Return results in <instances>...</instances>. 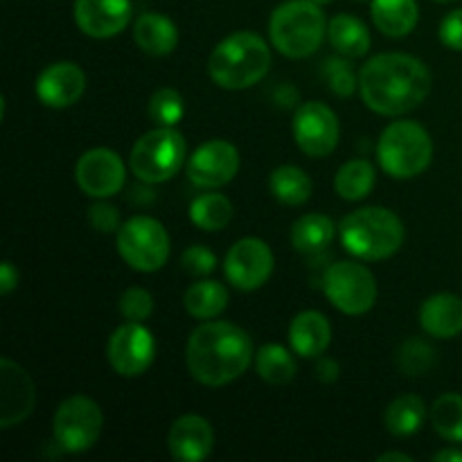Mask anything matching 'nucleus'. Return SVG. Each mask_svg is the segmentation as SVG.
I'll return each mask as SVG.
<instances>
[{
	"mask_svg": "<svg viewBox=\"0 0 462 462\" xmlns=\"http://www.w3.org/2000/svg\"><path fill=\"white\" fill-rule=\"evenodd\" d=\"M420 325L433 338H454L462 332V298L436 293L420 307Z\"/></svg>",
	"mask_w": 462,
	"mask_h": 462,
	"instance_id": "obj_21",
	"label": "nucleus"
},
{
	"mask_svg": "<svg viewBox=\"0 0 462 462\" xmlns=\"http://www.w3.org/2000/svg\"><path fill=\"white\" fill-rule=\"evenodd\" d=\"M88 221L97 233L111 235L122 228V217L116 206L106 201H97L88 208Z\"/></svg>",
	"mask_w": 462,
	"mask_h": 462,
	"instance_id": "obj_38",
	"label": "nucleus"
},
{
	"mask_svg": "<svg viewBox=\"0 0 462 462\" xmlns=\"http://www.w3.org/2000/svg\"><path fill=\"white\" fill-rule=\"evenodd\" d=\"M120 314L131 323H144L153 314V298L147 289L131 287L120 296Z\"/></svg>",
	"mask_w": 462,
	"mask_h": 462,
	"instance_id": "obj_36",
	"label": "nucleus"
},
{
	"mask_svg": "<svg viewBox=\"0 0 462 462\" xmlns=\"http://www.w3.org/2000/svg\"><path fill=\"white\" fill-rule=\"evenodd\" d=\"M147 111L153 125L171 126L174 129L185 116V102L180 93H176L174 88H161L152 95Z\"/></svg>",
	"mask_w": 462,
	"mask_h": 462,
	"instance_id": "obj_35",
	"label": "nucleus"
},
{
	"mask_svg": "<svg viewBox=\"0 0 462 462\" xmlns=\"http://www.w3.org/2000/svg\"><path fill=\"white\" fill-rule=\"evenodd\" d=\"M404 224L388 208H361L338 226L343 248L365 262L388 260L404 244Z\"/></svg>",
	"mask_w": 462,
	"mask_h": 462,
	"instance_id": "obj_4",
	"label": "nucleus"
},
{
	"mask_svg": "<svg viewBox=\"0 0 462 462\" xmlns=\"http://www.w3.org/2000/svg\"><path fill=\"white\" fill-rule=\"evenodd\" d=\"M275 257L269 244L257 237H244L226 255L224 271L228 282L239 291H255L273 275Z\"/></svg>",
	"mask_w": 462,
	"mask_h": 462,
	"instance_id": "obj_12",
	"label": "nucleus"
},
{
	"mask_svg": "<svg viewBox=\"0 0 462 462\" xmlns=\"http://www.w3.org/2000/svg\"><path fill=\"white\" fill-rule=\"evenodd\" d=\"M431 424L440 438L462 445V395L445 393L433 402Z\"/></svg>",
	"mask_w": 462,
	"mask_h": 462,
	"instance_id": "obj_32",
	"label": "nucleus"
},
{
	"mask_svg": "<svg viewBox=\"0 0 462 462\" xmlns=\"http://www.w3.org/2000/svg\"><path fill=\"white\" fill-rule=\"evenodd\" d=\"M320 75L328 81L329 90L337 97H352L355 90L359 88V75L355 72V66L347 57H328L320 63Z\"/></svg>",
	"mask_w": 462,
	"mask_h": 462,
	"instance_id": "obj_33",
	"label": "nucleus"
},
{
	"mask_svg": "<svg viewBox=\"0 0 462 462\" xmlns=\"http://www.w3.org/2000/svg\"><path fill=\"white\" fill-rule=\"evenodd\" d=\"M427 404L420 395H402L388 404L383 424L395 438H411L427 422Z\"/></svg>",
	"mask_w": 462,
	"mask_h": 462,
	"instance_id": "obj_26",
	"label": "nucleus"
},
{
	"mask_svg": "<svg viewBox=\"0 0 462 462\" xmlns=\"http://www.w3.org/2000/svg\"><path fill=\"white\" fill-rule=\"evenodd\" d=\"M273 97L280 106H293L298 102V90L291 84H282L280 88H275Z\"/></svg>",
	"mask_w": 462,
	"mask_h": 462,
	"instance_id": "obj_42",
	"label": "nucleus"
},
{
	"mask_svg": "<svg viewBox=\"0 0 462 462\" xmlns=\"http://www.w3.org/2000/svg\"><path fill=\"white\" fill-rule=\"evenodd\" d=\"M370 14L377 30L391 39L411 34L420 21L418 0H370Z\"/></svg>",
	"mask_w": 462,
	"mask_h": 462,
	"instance_id": "obj_23",
	"label": "nucleus"
},
{
	"mask_svg": "<svg viewBox=\"0 0 462 462\" xmlns=\"http://www.w3.org/2000/svg\"><path fill=\"white\" fill-rule=\"evenodd\" d=\"M316 377L320 379V382L325 383H332L337 382L338 374H341V365H338V361H334L332 356H319V361H316V368H314Z\"/></svg>",
	"mask_w": 462,
	"mask_h": 462,
	"instance_id": "obj_40",
	"label": "nucleus"
},
{
	"mask_svg": "<svg viewBox=\"0 0 462 462\" xmlns=\"http://www.w3.org/2000/svg\"><path fill=\"white\" fill-rule=\"evenodd\" d=\"M183 135L171 126H156L149 134L140 135L129 156V167L144 183H165L174 179L185 162Z\"/></svg>",
	"mask_w": 462,
	"mask_h": 462,
	"instance_id": "obj_7",
	"label": "nucleus"
},
{
	"mask_svg": "<svg viewBox=\"0 0 462 462\" xmlns=\"http://www.w3.org/2000/svg\"><path fill=\"white\" fill-rule=\"evenodd\" d=\"M104 429V413L95 400L86 395L68 397L52 418V436L66 454H84L93 449Z\"/></svg>",
	"mask_w": 462,
	"mask_h": 462,
	"instance_id": "obj_9",
	"label": "nucleus"
},
{
	"mask_svg": "<svg viewBox=\"0 0 462 462\" xmlns=\"http://www.w3.org/2000/svg\"><path fill=\"white\" fill-rule=\"evenodd\" d=\"M253 355L251 337L228 320H206L189 334L185 347L189 374L210 388L242 377L253 364Z\"/></svg>",
	"mask_w": 462,
	"mask_h": 462,
	"instance_id": "obj_2",
	"label": "nucleus"
},
{
	"mask_svg": "<svg viewBox=\"0 0 462 462\" xmlns=\"http://www.w3.org/2000/svg\"><path fill=\"white\" fill-rule=\"evenodd\" d=\"M180 264L188 271L189 275H210L217 269V257L210 248L201 246V244H194L180 257Z\"/></svg>",
	"mask_w": 462,
	"mask_h": 462,
	"instance_id": "obj_37",
	"label": "nucleus"
},
{
	"mask_svg": "<svg viewBox=\"0 0 462 462\" xmlns=\"http://www.w3.org/2000/svg\"><path fill=\"white\" fill-rule=\"evenodd\" d=\"M323 291L338 311L361 316L377 302V280L359 262H334L323 275Z\"/></svg>",
	"mask_w": 462,
	"mask_h": 462,
	"instance_id": "obj_10",
	"label": "nucleus"
},
{
	"mask_svg": "<svg viewBox=\"0 0 462 462\" xmlns=\"http://www.w3.org/2000/svg\"><path fill=\"white\" fill-rule=\"evenodd\" d=\"M75 179L81 192L93 199H108L122 192L126 183L125 161L113 149H88L79 156L75 167Z\"/></svg>",
	"mask_w": 462,
	"mask_h": 462,
	"instance_id": "obj_14",
	"label": "nucleus"
},
{
	"mask_svg": "<svg viewBox=\"0 0 462 462\" xmlns=\"http://www.w3.org/2000/svg\"><path fill=\"white\" fill-rule=\"evenodd\" d=\"M18 278H21V275H18L16 266L9 260H5L3 266H0V293H3V296H9V293L18 287Z\"/></svg>",
	"mask_w": 462,
	"mask_h": 462,
	"instance_id": "obj_41",
	"label": "nucleus"
},
{
	"mask_svg": "<svg viewBox=\"0 0 462 462\" xmlns=\"http://www.w3.org/2000/svg\"><path fill=\"white\" fill-rule=\"evenodd\" d=\"M334 235H337V226L329 217L311 212V215H302L296 224L291 226V246L298 253L305 255H319L325 248L332 244Z\"/></svg>",
	"mask_w": 462,
	"mask_h": 462,
	"instance_id": "obj_25",
	"label": "nucleus"
},
{
	"mask_svg": "<svg viewBox=\"0 0 462 462\" xmlns=\"http://www.w3.org/2000/svg\"><path fill=\"white\" fill-rule=\"evenodd\" d=\"M228 289L221 282H217V280L194 282L183 296V305L188 310V314L199 320H212L219 314H224V310L228 307Z\"/></svg>",
	"mask_w": 462,
	"mask_h": 462,
	"instance_id": "obj_27",
	"label": "nucleus"
},
{
	"mask_svg": "<svg viewBox=\"0 0 462 462\" xmlns=\"http://www.w3.org/2000/svg\"><path fill=\"white\" fill-rule=\"evenodd\" d=\"M36 97L50 108H68L81 99L86 75L75 61L50 63L36 79Z\"/></svg>",
	"mask_w": 462,
	"mask_h": 462,
	"instance_id": "obj_18",
	"label": "nucleus"
},
{
	"mask_svg": "<svg viewBox=\"0 0 462 462\" xmlns=\"http://www.w3.org/2000/svg\"><path fill=\"white\" fill-rule=\"evenodd\" d=\"M328 39L338 54L347 59H359L370 50V32L364 21L350 14H338L329 21Z\"/></svg>",
	"mask_w": 462,
	"mask_h": 462,
	"instance_id": "obj_24",
	"label": "nucleus"
},
{
	"mask_svg": "<svg viewBox=\"0 0 462 462\" xmlns=\"http://www.w3.org/2000/svg\"><path fill=\"white\" fill-rule=\"evenodd\" d=\"M328 25L320 5L311 0H287L271 14V43L284 57L305 59L323 45Z\"/></svg>",
	"mask_w": 462,
	"mask_h": 462,
	"instance_id": "obj_5",
	"label": "nucleus"
},
{
	"mask_svg": "<svg viewBox=\"0 0 462 462\" xmlns=\"http://www.w3.org/2000/svg\"><path fill=\"white\" fill-rule=\"evenodd\" d=\"M255 370L266 383L284 386L296 377L298 365L287 347L280 343H266L255 352Z\"/></svg>",
	"mask_w": 462,
	"mask_h": 462,
	"instance_id": "obj_30",
	"label": "nucleus"
},
{
	"mask_svg": "<svg viewBox=\"0 0 462 462\" xmlns=\"http://www.w3.org/2000/svg\"><path fill=\"white\" fill-rule=\"evenodd\" d=\"M171 458L179 462H201L215 449V429L201 415H183L167 436Z\"/></svg>",
	"mask_w": 462,
	"mask_h": 462,
	"instance_id": "obj_19",
	"label": "nucleus"
},
{
	"mask_svg": "<svg viewBox=\"0 0 462 462\" xmlns=\"http://www.w3.org/2000/svg\"><path fill=\"white\" fill-rule=\"evenodd\" d=\"M271 48L255 32H235L226 36L208 59V75L219 88L244 90L260 84L271 70Z\"/></svg>",
	"mask_w": 462,
	"mask_h": 462,
	"instance_id": "obj_3",
	"label": "nucleus"
},
{
	"mask_svg": "<svg viewBox=\"0 0 462 462\" xmlns=\"http://www.w3.org/2000/svg\"><path fill=\"white\" fill-rule=\"evenodd\" d=\"M117 253L122 260L140 273L162 269L170 257V235L153 217H131L117 230Z\"/></svg>",
	"mask_w": 462,
	"mask_h": 462,
	"instance_id": "obj_8",
	"label": "nucleus"
},
{
	"mask_svg": "<svg viewBox=\"0 0 462 462\" xmlns=\"http://www.w3.org/2000/svg\"><path fill=\"white\" fill-rule=\"evenodd\" d=\"M397 365L406 377H422L436 365V350L422 338H409L397 352Z\"/></svg>",
	"mask_w": 462,
	"mask_h": 462,
	"instance_id": "obj_34",
	"label": "nucleus"
},
{
	"mask_svg": "<svg viewBox=\"0 0 462 462\" xmlns=\"http://www.w3.org/2000/svg\"><path fill=\"white\" fill-rule=\"evenodd\" d=\"M440 41L449 50L462 52V9L447 14L440 23Z\"/></svg>",
	"mask_w": 462,
	"mask_h": 462,
	"instance_id": "obj_39",
	"label": "nucleus"
},
{
	"mask_svg": "<svg viewBox=\"0 0 462 462\" xmlns=\"http://www.w3.org/2000/svg\"><path fill=\"white\" fill-rule=\"evenodd\" d=\"M436 3H454V0H436Z\"/></svg>",
	"mask_w": 462,
	"mask_h": 462,
	"instance_id": "obj_46",
	"label": "nucleus"
},
{
	"mask_svg": "<svg viewBox=\"0 0 462 462\" xmlns=\"http://www.w3.org/2000/svg\"><path fill=\"white\" fill-rule=\"evenodd\" d=\"M332 341L329 320L320 311H300L289 325V343L291 350L302 359H319Z\"/></svg>",
	"mask_w": 462,
	"mask_h": 462,
	"instance_id": "obj_20",
	"label": "nucleus"
},
{
	"mask_svg": "<svg viewBox=\"0 0 462 462\" xmlns=\"http://www.w3.org/2000/svg\"><path fill=\"white\" fill-rule=\"evenodd\" d=\"M269 189L282 206H302L310 201L314 183L300 167L282 165L271 171Z\"/></svg>",
	"mask_w": 462,
	"mask_h": 462,
	"instance_id": "obj_28",
	"label": "nucleus"
},
{
	"mask_svg": "<svg viewBox=\"0 0 462 462\" xmlns=\"http://www.w3.org/2000/svg\"><path fill=\"white\" fill-rule=\"evenodd\" d=\"M359 3H365V0H359Z\"/></svg>",
	"mask_w": 462,
	"mask_h": 462,
	"instance_id": "obj_47",
	"label": "nucleus"
},
{
	"mask_svg": "<svg viewBox=\"0 0 462 462\" xmlns=\"http://www.w3.org/2000/svg\"><path fill=\"white\" fill-rule=\"evenodd\" d=\"M377 158L382 170L393 179H415L431 165L433 140L418 122L397 120L379 135Z\"/></svg>",
	"mask_w": 462,
	"mask_h": 462,
	"instance_id": "obj_6",
	"label": "nucleus"
},
{
	"mask_svg": "<svg viewBox=\"0 0 462 462\" xmlns=\"http://www.w3.org/2000/svg\"><path fill=\"white\" fill-rule=\"evenodd\" d=\"M291 131L300 152L311 158L329 156L341 138V125H338L337 113L328 104L316 102V99L296 108Z\"/></svg>",
	"mask_w": 462,
	"mask_h": 462,
	"instance_id": "obj_11",
	"label": "nucleus"
},
{
	"mask_svg": "<svg viewBox=\"0 0 462 462\" xmlns=\"http://www.w3.org/2000/svg\"><path fill=\"white\" fill-rule=\"evenodd\" d=\"M34 402L36 391L30 374L7 356L0 359V429L25 422L34 411Z\"/></svg>",
	"mask_w": 462,
	"mask_h": 462,
	"instance_id": "obj_16",
	"label": "nucleus"
},
{
	"mask_svg": "<svg viewBox=\"0 0 462 462\" xmlns=\"http://www.w3.org/2000/svg\"><path fill=\"white\" fill-rule=\"evenodd\" d=\"M239 171V152L228 140H208L194 149L188 161V176L197 188L217 189L228 185Z\"/></svg>",
	"mask_w": 462,
	"mask_h": 462,
	"instance_id": "obj_15",
	"label": "nucleus"
},
{
	"mask_svg": "<svg viewBox=\"0 0 462 462\" xmlns=\"http://www.w3.org/2000/svg\"><path fill=\"white\" fill-rule=\"evenodd\" d=\"M311 3H316V5H328V3H332V0H311Z\"/></svg>",
	"mask_w": 462,
	"mask_h": 462,
	"instance_id": "obj_45",
	"label": "nucleus"
},
{
	"mask_svg": "<svg viewBox=\"0 0 462 462\" xmlns=\"http://www.w3.org/2000/svg\"><path fill=\"white\" fill-rule=\"evenodd\" d=\"M156 356V341L143 323H131L116 329L108 338L106 359L120 377H140L149 370Z\"/></svg>",
	"mask_w": 462,
	"mask_h": 462,
	"instance_id": "obj_13",
	"label": "nucleus"
},
{
	"mask_svg": "<svg viewBox=\"0 0 462 462\" xmlns=\"http://www.w3.org/2000/svg\"><path fill=\"white\" fill-rule=\"evenodd\" d=\"M388 460H400V462H411L413 458L406 454H400V451H388V454H382L377 458V462H388Z\"/></svg>",
	"mask_w": 462,
	"mask_h": 462,
	"instance_id": "obj_44",
	"label": "nucleus"
},
{
	"mask_svg": "<svg viewBox=\"0 0 462 462\" xmlns=\"http://www.w3.org/2000/svg\"><path fill=\"white\" fill-rule=\"evenodd\" d=\"M134 39L138 48L149 57H167L179 45V30H176L171 18L156 12H147L135 21Z\"/></svg>",
	"mask_w": 462,
	"mask_h": 462,
	"instance_id": "obj_22",
	"label": "nucleus"
},
{
	"mask_svg": "<svg viewBox=\"0 0 462 462\" xmlns=\"http://www.w3.org/2000/svg\"><path fill=\"white\" fill-rule=\"evenodd\" d=\"M131 0H75V23L86 36L111 39L131 21Z\"/></svg>",
	"mask_w": 462,
	"mask_h": 462,
	"instance_id": "obj_17",
	"label": "nucleus"
},
{
	"mask_svg": "<svg viewBox=\"0 0 462 462\" xmlns=\"http://www.w3.org/2000/svg\"><path fill=\"white\" fill-rule=\"evenodd\" d=\"M377 183V170L365 158H355L338 170L334 179V189L346 201H361L373 192Z\"/></svg>",
	"mask_w": 462,
	"mask_h": 462,
	"instance_id": "obj_29",
	"label": "nucleus"
},
{
	"mask_svg": "<svg viewBox=\"0 0 462 462\" xmlns=\"http://www.w3.org/2000/svg\"><path fill=\"white\" fill-rule=\"evenodd\" d=\"M436 462H462V449H442L438 454H433Z\"/></svg>",
	"mask_w": 462,
	"mask_h": 462,
	"instance_id": "obj_43",
	"label": "nucleus"
},
{
	"mask_svg": "<svg viewBox=\"0 0 462 462\" xmlns=\"http://www.w3.org/2000/svg\"><path fill=\"white\" fill-rule=\"evenodd\" d=\"M235 208L228 197L219 192L201 194L189 206V219L197 228L206 230V233H215V230H224L226 226L233 221Z\"/></svg>",
	"mask_w": 462,
	"mask_h": 462,
	"instance_id": "obj_31",
	"label": "nucleus"
},
{
	"mask_svg": "<svg viewBox=\"0 0 462 462\" xmlns=\"http://www.w3.org/2000/svg\"><path fill=\"white\" fill-rule=\"evenodd\" d=\"M433 77L422 59L404 52H386L370 59L359 72V90L365 106L379 116H404L431 93Z\"/></svg>",
	"mask_w": 462,
	"mask_h": 462,
	"instance_id": "obj_1",
	"label": "nucleus"
}]
</instances>
